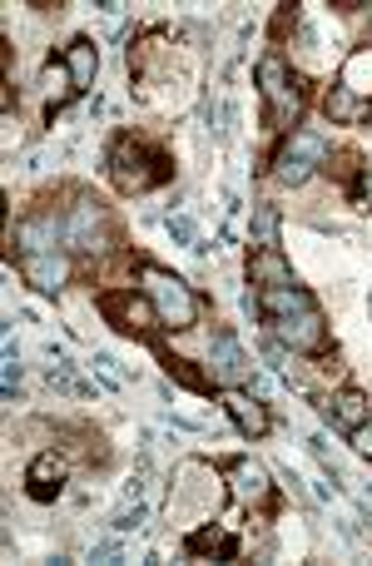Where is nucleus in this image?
<instances>
[{
  "label": "nucleus",
  "instance_id": "nucleus-1",
  "mask_svg": "<svg viewBox=\"0 0 372 566\" xmlns=\"http://www.w3.org/2000/svg\"><path fill=\"white\" fill-rule=\"evenodd\" d=\"M254 308H258V318H264L268 338L284 343L288 353L313 358V363H338V343H333V333H328V313L304 279L284 283V289H258Z\"/></svg>",
  "mask_w": 372,
  "mask_h": 566
},
{
  "label": "nucleus",
  "instance_id": "nucleus-2",
  "mask_svg": "<svg viewBox=\"0 0 372 566\" xmlns=\"http://www.w3.org/2000/svg\"><path fill=\"white\" fill-rule=\"evenodd\" d=\"M179 175L174 155H169L159 139L139 135V129H115L105 145V179L115 185V195L139 199V195H155L164 189L169 179Z\"/></svg>",
  "mask_w": 372,
  "mask_h": 566
},
{
  "label": "nucleus",
  "instance_id": "nucleus-3",
  "mask_svg": "<svg viewBox=\"0 0 372 566\" xmlns=\"http://www.w3.org/2000/svg\"><path fill=\"white\" fill-rule=\"evenodd\" d=\"M254 85H258V99H264V129H268V149L278 145L284 135H294L308 115V99H313V80L298 75L288 65L284 50H268L258 55L254 65Z\"/></svg>",
  "mask_w": 372,
  "mask_h": 566
},
{
  "label": "nucleus",
  "instance_id": "nucleus-4",
  "mask_svg": "<svg viewBox=\"0 0 372 566\" xmlns=\"http://www.w3.org/2000/svg\"><path fill=\"white\" fill-rule=\"evenodd\" d=\"M318 109H323L328 125H348V129L372 119V45L368 40L343 55V65H338L333 85L323 90Z\"/></svg>",
  "mask_w": 372,
  "mask_h": 566
},
{
  "label": "nucleus",
  "instance_id": "nucleus-5",
  "mask_svg": "<svg viewBox=\"0 0 372 566\" xmlns=\"http://www.w3.org/2000/svg\"><path fill=\"white\" fill-rule=\"evenodd\" d=\"M328 155H333V145L323 139V129L298 125L294 135H284L274 149H268L264 165H258V175L274 179V185H284V189H304L308 179L328 169Z\"/></svg>",
  "mask_w": 372,
  "mask_h": 566
},
{
  "label": "nucleus",
  "instance_id": "nucleus-6",
  "mask_svg": "<svg viewBox=\"0 0 372 566\" xmlns=\"http://www.w3.org/2000/svg\"><path fill=\"white\" fill-rule=\"evenodd\" d=\"M139 289L149 293V303H155L159 328H164V333H189V328H199L204 298H199V293L189 289V283L174 274V269L155 264V259H139Z\"/></svg>",
  "mask_w": 372,
  "mask_h": 566
},
{
  "label": "nucleus",
  "instance_id": "nucleus-7",
  "mask_svg": "<svg viewBox=\"0 0 372 566\" xmlns=\"http://www.w3.org/2000/svg\"><path fill=\"white\" fill-rule=\"evenodd\" d=\"M214 468H219V478L228 482V502H234V507H244L248 517L274 522L278 512H284V497H278L274 478H268V468L258 458L238 452V458H219Z\"/></svg>",
  "mask_w": 372,
  "mask_h": 566
},
{
  "label": "nucleus",
  "instance_id": "nucleus-8",
  "mask_svg": "<svg viewBox=\"0 0 372 566\" xmlns=\"http://www.w3.org/2000/svg\"><path fill=\"white\" fill-rule=\"evenodd\" d=\"M95 313L119 333V338H135V343H149L159 328V313L149 303V293L139 283H105L95 289Z\"/></svg>",
  "mask_w": 372,
  "mask_h": 566
},
{
  "label": "nucleus",
  "instance_id": "nucleus-9",
  "mask_svg": "<svg viewBox=\"0 0 372 566\" xmlns=\"http://www.w3.org/2000/svg\"><path fill=\"white\" fill-rule=\"evenodd\" d=\"M323 175L343 189V199L358 209V214H372V165H368L363 149H358V145H338L333 155H328Z\"/></svg>",
  "mask_w": 372,
  "mask_h": 566
},
{
  "label": "nucleus",
  "instance_id": "nucleus-10",
  "mask_svg": "<svg viewBox=\"0 0 372 566\" xmlns=\"http://www.w3.org/2000/svg\"><path fill=\"white\" fill-rule=\"evenodd\" d=\"M65 482H70V452L60 448H40L35 458H30V468H25V497L30 502H40V507H50V502L65 492Z\"/></svg>",
  "mask_w": 372,
  "mask_h": 566
},
{
  "label": "nucleus",
  "instance_id": "nucleus-11",
  "mask_svg": "<svg viewBox=\"0 0 372 566\" xmlns=\"http://www.w3.org/2000/svg\"><path fill=\"white\" fill-rule=\"evenodd\" d=\"M219 408L234 418L238 438H248V442H264L268 432H274V412H268V402L254 398L248 388H219Z\"/></svg>",
  "mask_w": 372,
  "mask_h": 566
},
{
  "label": "nucleus",
  "instance_id": "nucleus-12",
  "mask_svg": "<svg viewBox=\"0 0 372 566\" xmlns=\"http://www.w3.org/2000/svg\"><path fill=\"white\" fill-rule=\"evenodd\" d=\"M145 348L155 353V363H159V368H164V378H174L184 392H194V398H219V382H214V373H204L194 358H184V353L164 348V338H159V333L145 343Z\"/></svg>",
  "mask_w": 372,
  "mask_h": 566
},
{
  "label": "nucleus",
  "instance_id": "nucleus-13",
  "mask_svg": "<svg viewBox=\"0 0 372 566\" xmlns=\"http://www.w3.org/2000/svg\"><path fill=\"white\" fill-rule=\"evenodd\" d=\"M284 283H298L294 264L278 244H254L248 249V289H284Z\"/></svg>",
  "mask_w": 372,
  "mask_h": 566
},
{
  "label": "nucleus",
  "instance_id": "nucleus-14",
  "mask_svg": "<svg viewBox=\"0 0 372 566\" xmlns=\"http://www.w3.org/2000/svg\"><path fill=\"white\" fill-rule=\"evenodd\" d=\"M40 90H45V125H55V115H65V109L79 99L75 75H70V65H65V55H60V50L45 60V75H40Z\"/></svg>",
  "mask_w": 372,
  "mask_h": 566
},
{
  "label": "nucleus",
  "instance_id": "nucleus-15",
  "mask_svg": "<svg viewBox=\"0 0 372 566\" xmlns=\"http://www.w3.org/2000/svg\"><path fill=\"white\" fill-rule=\"evenodd\" d=\"M318 408H323V418L333 422V428L343 432V438L358 428V422H368V418H372V402H368V392H363V388H353V382H343V388H338L333 398H323V402H318Z\"/></svg>",
  "mask_w": 372,
  "mask_h": 566
},
{
  "label": "nucleus",
  "instance_id": "nucleus-16",
  "mask_svg": "<svg viewBox=\"0 0 372 566\" xmlns=\"http://www.w3.org/2000/svg\"><path fill=\"white\" fill-rule=\"evenodd\" d=\"M184 552H189V557L238 562V557H244V542H238V532H224L219 522H204V527L184 532Z\"/></svg>",
  "mask_w": 372,
  "mask_h": 566
},
{
  "label": "nucleus",
  "instance_id": "nucleus-17",
  "mask_svg": "<svg viewBox=\"0 0 372 566\" xmlns=\"http://www.w3.org/2000/svg\"><path fill=\"white\" fill-rule=\"evenodd\" d=\"M214 353H219V368H214V382L219 388H244L248 382V368H254V363L244 358V348H238V338L228 328H219L214 333Z\"/></svg>",
  "mask_w": 372,
  "mask_h": 566
},
{
  "label": "nucleus",
  "instance_id": "nucleus-18",
  "mask_svg": "<svg viewBox=\"0 0 372 566\" xmlns=\"http://www.w3.org/2000/svg\"><path fill=\"white\" fill-rule=\"evenodd\" d=\"M60 55H65L70 75H75V90L89 95V85H95V75H99V45L89 35H70L65 45H60Z\"/></svg>",
  "mask_w": 372,
  "mask_h": 566
},
{
  "label": "nucleus",
  "instance_id": "nucleus-19",
  "mask_svg": "<svg viewBox=\"0 0 372 566\" xmlns=\"http://www.w3.org/2000/svg\"><path fill=\"white\" fill-rule=\"evenodd\" d=\"M294 25H298V0H278L274 20H268V50H284V40Z\"/></svg>",
  "mask_w": 372,
  "mask_h": 566
},
{
  "label": "nucleus",
  "instance_id": "nucleus-20",
  "mask_svg": "<svg viewBox=\"0 0 372 566\" xmlns=\"http://www.w3.org/2000/svg\"><path fill=\"white\" fill-rule=\"evenodd\" d=\"M348 448H353L358 458H372V418H368V422H358V428L348 432Z\"/></svg>",
  "mask_w": 372,
  "mask_h": 566
},
{
  "label": "nucleus",
  "instance_id": "nucleus-21",
  "mask_svg": "<svg viewBox=\"0 0 372 566\" xmlns=\"http://www.w3.org/2000/svg\"><path fill=\"white\" fill-rule=\"evenodd\" d=\"M368 6V0H333V10H338V15H358V10H363Z\"/></svg>",
  "mask_w": 372,
  "mask_h": 566
}]
</instances>
